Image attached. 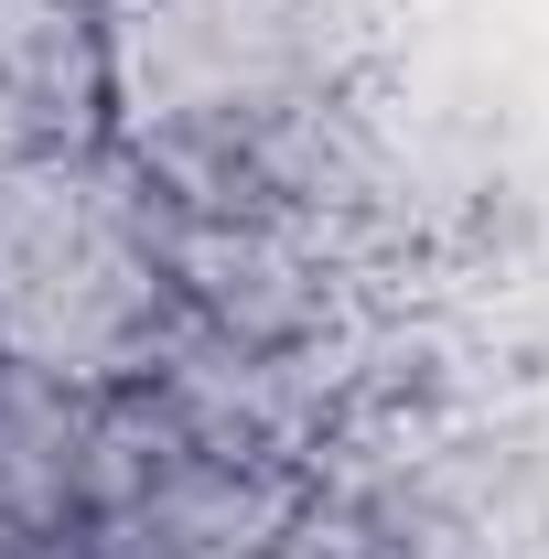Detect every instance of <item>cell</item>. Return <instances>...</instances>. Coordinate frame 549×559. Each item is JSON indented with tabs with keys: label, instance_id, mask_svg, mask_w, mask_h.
<instances>
[{
	"label": "cell",
	"instance_id": "obj_3",
	"mask_svg": "<svg viewBox=\"0 0 549 559\" xmlns=\"http://www.w3.org/2000/svg\"><path fill=\"white\" fill-rule=\"evenodd\" d=\"M313 516V474L248 452L173 409L162 388H119L97 409V463L55 559H270Z\"/></svg>",
	"mask_w": 549,
	"mask_h": 559
},
{
	"label": "cell",
	"instance_id": "obj_1",
	"mask_svg": "<svg viewBox=\"0 0 549 559\" xmlns=\"http://www.w3.org/2000/svg\"><path fill=\"white\" fill-rule=\"evenodd\" d=\"M377 22L366 0H97L108 151L173 205L344 215Z\"/></svg>",
	"mask_w": 549,
	"mask_h": 559
},
{
	"label": "cell",
	"instance_id": "obj_2",
	"mask_svg": "<svg viewBox=\"0 0 549 559\" xmlns=\"http://www.w3.org/2000/svg\"><path fill=\"white\" fill-rule=\"evenodd\" d=\"M184 323L173 194L108 140L0 162V366L119 399Z\"/></svg>",
	"mask_w": 549,
	"mask_h": 559
},
{
	"label": "cell",
	"instance_id": "obj_4",
	"mask_svg": "<svg viewBox=\"0 0 549 559\" xmlns=\"http://www.w3.org/2000/svg\"><path fill=\"white\" fill-rule=\"evenodd\" d=\"M108 140L97 108V0H0V162Z\"/></svg>",
	"mask_w": 549,
	"mask_h": 559
},
{
	"label": "cell",
	"instance_id": "obj_5",
	"mask_svg": "<svg viewBox=\"0 0 549 559\" xmlns=\"http://www.w3.org/2000/svg\"><path fill=\"white\" fill-rule=\"evenodd\" d=\"M0 559H11V549H0Z\"/></svg>",
	"mask_w": 549,
	"mask_h": 559
}]
</instances>
